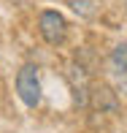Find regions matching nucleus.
<instances>
[{
    "label": "nucleus",
    "mask_w": 127,
    "mask_h": 133,
    "mask_svg": "<svg viewBox=\"0 0 127 133\" xmlns=\"http://www.w3.org/2000/svg\"><path fill=\"white\" fill-rule=\"evenodd\" d=\"M16 92H19L22 103L35 109L41 103V79H38V68L33 63L22 65L19 74H16Z\"/></svg>",
    "instance_id": "obj_1"
},
{
    "label": "nucleus",
    "mask_w": 127,
    "mask_h": 133,
    "mask_svg": "<svg viewBox=\"0 0 127 133\" xmlns=\"http://www.w3.org/2000/svg\"><path fill=\"white\" fill-rule=\"evenodd\" d=\"M38 30H41V35H43L46 44L59 46L65 41V35H68V22H65V16L59 14V11H41Z\"/></svg>",
    "instance_id": "obj_2"
},
{
    "label": "nucleus",
    "mask_w": 127,
    "mask_h": 133,
    "mask_svg": "<svg viewBox=\"0 0 127 133\" xmlns=\"http://www.w3.org/2000/svg\"><path fill=\"white\" fill-rule=\"evenodd\" d=\"M92 98H95V103H98V106H106L108 111H114V109H116V98H114V92H111L108 87L95 90V92H92Z\"/></svg>",
    "instance_id": "obj_3"
},
{
    "label": "nucleus",
    "mask_w": 127,
    "mask_h": 133,
    "mask_svg": "<svg viewBox=\"0 0 127 133\" xmlns=\"http://www.w3.org/2000/svg\"><path fill=\"white\" fill-rule=\"evenodd\" d=\"M111 65L119 71V74H127V41L124 44H119L116 49L111 54Z\"/></svg>",
    "instance_id": "obj_4"
},
{
    "label": "nucleus",
    "mask_w": 127,
    "mask_h": 133,
    "mask_svg": "<svg viewBox=\"0 0 127 133\" xmlns=\"http://www.w3.org/2000/svg\"><path fill=\"white\" fill-rule=\"evenodd\" d=\"M122 3H124V11H127V0H122Z\"/></svg>",
    "instance_id": "obj_5"
}]
</instances>
